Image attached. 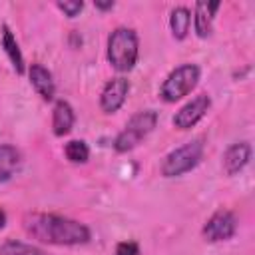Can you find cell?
<instances>
[{
  "instance_id": "8992f818",
  "label": "cell",
  "mask_w": 255,
  "mask_h": 255,
  "mask_svg": "<svg viewBox=\"0 0 255 255\" xmlns=\"http://www.w3.org/2000/svg\"><path fill=\"white\" fill-rule=\"evenodd\" d=\"M235 231H237V219L229 209H217L201 229L205 241L209 243L227 241L235 235Z\"/></svg>"
},
{
  "instance_id": "6da1fadb",
  "label": "cell",
  "mask_w": 255,
  "mask_h": 255,
  "mask_svg": "<svg viewBox=\"0 0 255 255\" xmlns=\"http://www.w3.org/2000/svg\"><path fill=\"white\" fill-rule=\"evenodd\" d=\"M22 225L32 239L48 245H84L92 237L84 223L58 213H28Z\"/></svg>"
},
{
  "instance_id": "44dd1931",
  "label": "cell",
  "mask_w": 255,
  "mask_h": 255,
  "mask_svg": "<svg viewBox=\"0 0 255 255\" xmlns=\"http://www.w3.org/2000/svg\"><path fill=\"white\" fill-rule=\"evenodd\" d=\"M6 225V213H4V209H0V229Z\"/></svg>"
},
{
  "instance_id": "5bb4252c",
  "label": "cell",
  "mask_w": 255,
  "mask_h": 255,
  "mask_svg": "<svg viewBox=\"0 0 255 255\" xmlns=\"http://www.w3.org/2000/svg\"><path fill=\"white\" fill-rule=\"evenodd\" d=\"M2 48L12 64V68L16 70V74H24V56H22V50L18 46V40L16 36L12 34V30L4 24L2 26Z\"/></svg>"
},
{
  "instance_id": "7c38bea8",
  "label": "cell",
  "mask_w": 255,
  "mask_h": 255,
  "mask_svg": "<svg viewBox=\"0 0 255 255\" xmlns=\"http://www.w3.org/2000/svg\"><path fill=\"white\" fill-rule=\"evenodd\" d=\"M74 110L72 106L66 102V100H58L54 104V110H52V129H54V135L62 137L66 133H70V129L74 128Z\"/></svg>"
},
{
  "instance_id": "277c9868",
  "label": "cell",
  "mask_w": 255,
  "mask_h": 255,
  "mask_svg": "<svg viewBox=\"0 0 255 255\" xmlns=\"http://www.w3.org/2000/svg\"><path fill=\"white\" fill-rule=\"evenodd\" d=\"M201 70L195 64H181L175 70H171L167 74V78L163 80L161 88H159V96L163 102L173 104L181 98H185L199 82Z\"/></svg>"
},
{
  "instance_id": "d6986e66",
  "label": "cell",
  "mask_w": 255,
  "mask_h": 255,
  "mask_svg": "<svg viewBox=\"0 0 255 255\" xmlns=\"http://www.w3.org/2000/svg\"><path fill=\"white\" fill-rule=\"evenodd\" d=\"M114 255H139V245L135 241H122L116 245Z\"/></svg>"
},
{
  "instance_id": "ffe728a7",
  "label": "cell",
  "mask_w": 255,
  "mask_h": 255,
  "mask_svg": "<svg viewBox=\"0 0 255 255\" xmlns=\"http://www.w3.org/2000/svg\"><path fill=\"white\" fill-rule=\"evenodd\" d=\"M96 8L98 10H112L114 8V2L110 0V2H96Z\"/></svg>"
},
{
  "instance_id": "7a4b0ae2",
  "label": "cell",
  "mask_w": 255,
  "mask_h": 255,
  "mask_svg": "<svg viewBox=\"0 0 255 255\" xmlns=\"http://www.w3.org/2000/svg\"><path fill=\"white\" fill-rule=\"evenodd\" d=\"M139 56V40L135 30L120 26L116 28L108 38V62L118 72H129L133 70Z\"/></svg>"
},
{
  "instance_id": "9a60e30c",
  "label": "cell",
  "mask_w": 255,
  "mask_h": 255,
  "mask_svg": "<svg viewBox=\"0 0 255 255\" xmlns=\"http://www.w3.org/2000/svg\"><path fill=\"white\" fill-rule=\"evenodd\" d=\"M191 26V12L185 6H175L169 14V28L175 40H183Z\"/></svg>"
},
{
  "instance_id": "5b68a950",
  "label": "cell",
  "mask_w": 255,
  "mask_h": 255,
  "mask_svg": "<svg viewBox=\"0 0 255 255\" xmlns=\"http://www.w3.org/2000/svg\"><path fill=\"white\" fill-rule=\"evenodd\" d=\"M203 155V139L195 137L191 141H185L183 145L169 151L161 161V173L165 177H179L187 171H191Z\"/></svg>"
},
{
  "instance_id": "ba28073f",
  "label": "cell",
  "mask_w": 255,
  "mask_h": 255,
  "mask_svg": "<svg viewBox=\"0 0 255 255\" xmlns=\"http://www.w3.org/2000/svg\"><path fill=\"white\" fill-rule=\"evenodd\" d=\"M129 94V82L124 78V76H116L112 80L106 82V86L102 88V94H100V108L104 114H114L118 112L126 98Z\"/></svg>"
},
{
  "instance_id": "3957f363",
  "label": "cell",
  "mask_w": 255,
  "mask_h": 255,
  "mask_svg": "<svg viewBox=\"0 0 255 255\" xmlns=\"http://www.w3.org/2000/svg\"><path fill=\"white\" fill-rule=\"evenodd\" d=\"M155 126H157V112L155 110H141V112L133 114L128 120V124L124 126V129L116 135L114 149L118 153L131 151L153 131Z\"/></svg>"
},
{
  "instance_id": "2e32d148",
  "label": "cell",
  "mask_w": 255,
  "mask_h": 255,
  "mask_svg": "<svg viewBox=\"0 0 255 255\" xmlns=\"http://www.w3.org/2000/svg\"><path fill=\"white\" fill-rule=\"evenodd\" d=\"M0 255H46L40 247L16 239H8L0 245Z\"/></svg>"
},
{
  "instance_id": "4fadbf2b",
  "label": "cell",
  "mask_w": 255,
  "mask_h": 255,
  "mask_svg": "<svg viewBox=\"0 0 255 255\" xmlns=\"http://www.w3.org/2000/svg\"><path fill=\"white\" fill-rule=\"evenodd\" d=\"M22 165L20 151L10 143H0V183L10 181Z\"/></svg>"
},
{
  "instance_id": "ac0fdd59",
  "label": "cell",
  "mask_w": 255,
  "mask_h": 255,
  "mask_svg": "<svg viewBox=\"0 0 255 255\" xmlns=\"http://www.w3.org/2000/svg\"><path fill=\"white\" fill-rule=\"evenodd\" d=\"M58 10H62L68 18H76L82 10H84V2H78V0H70V2H58L56 4Z\"/></svg>"
},
{
  "instance_id": "52a82bcc",
  "label": "cell",
  "mask_w": 255,
  "mask_h": 255,
  "mask_svg": "<svg viewBox=\"0 0 255 255\" xmlns=\"http://www.w3.org/2000/svg\"><path fill=\"white\" fill-rule=\"evenodd\" d=\"M211 108V98L207 94H197L185 106H181L173 116V126L177 129H191Z\"/></svg>"
},
{
  "instance_id": "9c48e42d",
  "label": "cell",
  "mask_w": 255,
  "mask_h": 255,
  "mask_svg": "<svg viewBox=\"0 0 255 255\" xmlns=\"http://www.w3.org/2000/svg\"><path fill=\"white\" fill-rule=\"evenodd\" d=\"M251 159V143L249 141H237L231 143L223 153V169L227 175L239 173Z\"/></svg>"
},
{
  "instance_id": "30bf717a",
  "label": "cell",
  "mask_w": 255,
  "mask_h": 255,
  "mask_svg": "<svg viewBox=\"0 0 255 255\" xmlns=\"http://www.w3.org/2000/svg\"><path fill=\"white\" fill-rule=\"evenodd\" d=\"M28 76H30V84L36 90V94L42 100L50 102L56 94V84H54L52 72L48 68H44L42 64H32L30 70H28Z\"/></svg>"
},
{
  "instance_id": "e0dca14e",
  "label": "cell",
  "mask_w": 255,
  "mask_h": 255,
  "mask_svg": "<svg viewBox=\"0 0 255 255\" xmlns=\"http://www.w3.org/2000/svg\"><path fill=\"white\" fill-rule=\"evenodd\" d=\"M64 155L72 163H86L90 159V147L84 139H70L64 145Z\"/></svg>"
},
{
  "instance_id": "8fae6325",
  "label": "cell",
  "mask_w": 255,
  "mask_h": 255,
  "mask_svg": "<svg viewBox=\"0 0 255 255\" xmlns=\"http://www.w3.org/2000/svg\"><path fill=\"white\" fill-rule=\"evenodd\" d=\"M219 10V2H197L195 12H193V26L195 34L199 38H207L213 28V18L215 12Z\"/></svg>"
}]
</instances>
